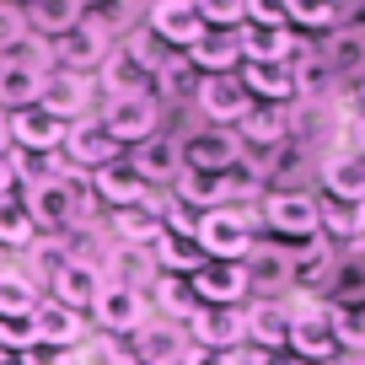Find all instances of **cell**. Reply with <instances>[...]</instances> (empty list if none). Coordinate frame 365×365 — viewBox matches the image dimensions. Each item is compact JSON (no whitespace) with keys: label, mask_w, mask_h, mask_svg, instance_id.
<instances>
[{"label":"cell","mask_w":365,"mask_h":365,"mask_svg":"<svg viewBox=\"0 0 365 365\" xmlns=\"http://www.w3.org/2000/svg\"><path fill=\"white\" fill-rule=\"evenodd\" d=\"M252 226H258V215L242 210V205L205 210V215H199V231H194V247L205 252L210 263H242L252 252Z\"/></svg>","instance_id":"6da1fadb"},{"label":"cell","mask_w":365,"mask_h":365,"mask_svg":"<svg viewBox=\"0 0 365 365\" xmlns=\"http://www.w3.org/2000/svg\"><path fill=\"white\" fill-rule=\"evenodd\" d=\"M33 226H65L81 215V172H27V194H22Z\"/></svg>","instance_id":"7a4b0ae2"},{"label":"cell","mask_w":365,"mask_h":365,"mask_svg":"<svg viewBox=\"0 0 365 365\" xmlns=\"http://www.w3.org/2000/svg\"><path fill=\"white\" fill-rule=\"evenodd\" d=\"M258 226H269L279 242H317L322 237V215H317V199L307 194V188H274L269 199H263V215Z\"/></svg>","instance_id":"3957f363"},{"label":"cell","mask_w":365,"mask_h":365,"mask_svg":"<svg viewBox=\"0 0 365 365\" xmlns=\"http://www.w3.org/2000/svg\"><path fill=\"white\" fill-rule=\"evenodd\" d=\"M285 349L296 354L301 365H328V360H339V339H333L328 307H317V301L290 307V339H285Z\"/></svg>","instance_id":"277c9868"},{"label":"cell","mask_w":365,"mask_h":365,"mask_svg":"<svg viewBox=\"0 0 365 365\" xmlns=\"http://www.w3.org/2000/svg\"><path fill=\"white\" fill-rule=\"evenodd\" d=\"M178 156H182V172H231L237 156H242L237 129L205 124V129H194L188 140H178Z\"/></svg>","instance_id":"5b68a950"},{"label":"cell","mask_w":365,"mask_h":365,"mask_svg":"<svg viewBox=\"0 0 365 365\" xmlns=\"http://www.w3.org/2000/svg\"><path fill=\"white\" fill-rule=\"evenodd\" d=\"M194 97H199V113H205L215 129H237L242 113L252 108V97H247V86L237 81V70H231V76H199Z\"/></svg>","instance_id":"8992f818"},{"label":"cell","mask_w":365,"mask_h":365,"mask_svg":"<svg viewBox=\"0 0 365 365\" xmlns=\"http://www.w3.org/2000/svg\"><path fill=\"white\" fill-rule=\"evenodd\" d=\"M108 48H113V38H108L103 27L91 22V16H81L70 33L54 38V48H48V54L59 59V70H76V76H86V70H97V65L108 59Z\"/></svg>","instance_id":"52a82bcc"},{"label":"cell","mask_w":365,"mask_h":365,"mask_svg":"<svg viewBox=\"0 0 365 365\" xmlns=\"http://www.w3.org/2000/svg\"><path fill=\"white\" fill-rule=\"evenodd\" d=\"M290 108H258L252 103L247 113H242V124H237V145H242V156L247 161H263V156H274V150L290 140Z\"/></svg>","instance_id":"ba28073f"},{"label":"cell","mask_w":365,"mask_h":365,"mask_svg":"<svg viewBox=\"0 0 365 365\" xmlns=\"http://www.w3.org/2000/svg\"><path fill=\"white\" fill-rule=\"evenodd\" d=\"M182 333L194 349H237L247 339V322H242V307H199L182 322Z\"/></svg>","instance_id":"9c48e42d"},{"label":"cell","mask_w":365,"mask_h":365,"mask_svg":"<svg viewBox=\"0 0 365 365\" xmlns=\"http://www.w3.org/2000/svg\"><path fill=\"white\" fill-rule=\"evenodd\" d=\"M91 103V81L76 70H43V86H38V108L59 124H76Z\"/></svg>","instance_id":"30bf717a"},{"label":"cell","mask_w":365,"mask_h":365,"mask_svg":"<svg viewBox=\"0 0 365 365\" xmlns=\"http://www.w3.org/2000/svg\"><path fill=\"white\" fill-rule=\"evenodd\" d=\"M103 129L124 145V140H150L156 135V97L150 91H135V97H108L103 108Z\"/></svg>","instance_id":"8fae6325"},{"label":"cell","mask_w":365,"mask_h":365,"mask_svg":"<svg viewBox=\"0 0 365 365\" xmlns=\"http://www.w3.org/2000/svg\"><path fill=\"white\" fill-rule=\"evenodd\" d=\"M59 150L70 156V167H108V161H118V140L103 129V118H76V124L65 129V140H59Z\"/></svg>","instance_id":"7c38bea8"},{"label":"cell","mask_w":365,"mask_h":365,"mask_svg":"<svg viewBox=\"0 0 365 365\" xmlns=\"http://www.w3.org/2000/svg\"><path fill=\"white\" fill-rule=\"evenodd\" d=\"M188 333L178 328V322H167V317H156V322H140L135 328V365H182L188 360Z\"/></svg>","instance_id":"4fadbf2b"},{"label":"cell","mask_w":365,"mask_h":365,"mask_svg":"<svg viewBox=\"0 0 365 365\" xmlns=\"http://www.w3.org/2000/svg\"><path fill=\"white\" fill-rule=\"evenodd\" d=\"M145 290L135 285H113V279H103V290H97V301H91V317L103 322L108 333H135L140 322H145Z\"/></svg>","instance_id":"5bb4252c"},{"label":"cell","mask_w":365,"mask_h":365,"mask_svg":"<svg viewBox=\"0 0 365 365\" xmlns=\"http://www.w3.org/2000/svg\"><path fill=\"white\" fill-rule=\"evenodd\" d=\"M188 290H194L199 307H237L247 296V274H242V263H210L205 258L188 274Z\"/></svg>","instance_id":"9a60e30c"},{"label":"cell","mask_w":365,"mask_h":365,"mask_svg":"<svg viewBox=\"0 0 365 365\" xmlns=\"http://www.w3.org/2000/svg\"><path fill=\"white\" fill-rule=\"evenodd\" d=\"M242 274H247V296L279 301L290 290V252L285 247H258V242H252V252L242 258Z\"/></svg>","instance_id":"2e32d148"},{"label":"cell","mask_w":365,"mask_h":365,"mask_svg":"<svg viewBox=\"0 0 365 365\" xmlns=\"http://www.w3.org/2000/svg\"><path fill=\"white\" fill-rule=\"evenodd\" d=\"M150 33H156L161 43L188 54V48L205 38V22H199L194 0H150Z\"/></svg>","instance_id":"e0dca14e"},{"label":"cell","mask_w":365,"mask_h":365,"mask_svg":"<svg viewBox=\"0 0 365 365\" xmlns=\"http://www.w3.org/2000/svg\"><path fill=\"white\" fill-rule=\"evenodd\" d=\"M290 86H296V103H328L333 86H339V76H333V65L322 59L317 43H301L296 59H290Z\"/></svg>","instance_id":"ac0fdd59"},{"label":"cell","mask_w":365,"mask_h":365,"mask_svg":"<svg viewBox=\"0 0 365 365\" xmlns=\"http://www.w3.org/2000/svg\"><path fill=\"white\" fill-rule=\"evenodd\" d=\"M237 43H242V65H290L301 48V38L290 27H237Z\"/></svg>","instance_id":"d6986e66"},{"label":"cell","mask_w":365,"mask_h":365,"mask_svg":"<svg viewBox=\"0 0 365 365\" xmlns=\"http://www.w3.org/2000/svg\"><path fill=\"white\" fill-rule=\"evenodd\" d=\"M333 279H339V252H333V242H307L301 252H290V290H307V296H317V290H328Z\"/></svg>","instance_id":"ffe728a7"},{"label":"cell","mask_w":365,"mask_h":365,"mask_svg":"<svg viewBox=\"0 0 365 365\" xmlns=\"http://www.w3.org/2000/svg\"><path fill=\"white\" fill-rule=\"evenodd\" d=\"M6 124H11V145L22 150V156H43V150H59V140H65L70 124H59V118H48L43 108H22V113H6Z\"/></svg>","instance_id":"44dd1931"},{"label":"cell","mask_w":365,"mask_h":365,"mask_svg":"<svg viewBox=\"0 0 365 365\" xmlns=\"http://www.w3.org/2000/svg\"><path fill=\"white\" fill-rule=\"evenodd\" d=\"M48 290H54L48 301H59V307L91 312V301H97V290H103V274H97V263H86V258H76V252H70V263L48 279Z\"/></svg>","instance_id":"7402d4cb"},{"label":"cell","mask_w":365,"mask_h":365,"mask_svg":"<svg viewBox=\"0 0 365 365\" xmlns=\"http://www.w3.org/2000/svg\"><path fill=\"white\" fill-rule=\"evenodd\" d=\"M242 86L258 108H296V86H290V65H242Z\"/></svg>","instance_id":"603a6c76"},{"label":"cell","mask_w":365,"mask_h":365,"mask_svg":"<svg viewBox=\"0 0 365 365\" xmlns=\"http://www.w3.org/2000/svg\"><path fill=\"white\" fill-rule=\"evenodd\" d=\"M27 322H33V339L38 344H54V349H70V344H81V333H86L81 312L59 307V301H38Z\"/></svg>","instance_id":"cb8c5ba5"},{"label":"cell","mask_w":365,"mask_h":365,"mask_svg":"<svg viewBox=\"0 0 365 365\" xmlns=\"http://www.w3.org/2000/svg\"><path fill=\"white\" fill-rule=\"evenodd\" d=\"M129 167H135V178L145 182H172L182 172V156H178V140H167V135H150V140H140L135 145V161H129Z\"/></svg>","instance_id":"d4e9b609"},{"label":"cell","mask_w":365,"mask_h":365,"mask_svg":"<svg viewBox=\"0 0 365 365\" xmlns=\"http://www.w3.org/2000/svg\"><path fill=\"white\" fill-rule=\"evenodd\" d=\"M322 242H365V199H317Z\"/></svg>","instance_id":"484cf974"},{"label":"cell","mask_w":365,"mask_h":365,"mask_svg":"<svg viewBox=\"0 0 365 365\" xmlns=\"http://www.w3.org/2000/svg\"><path fill=\"white\" fill-rule=\"evenodd\" d=\"M242 322H247V339L258 349H285V339H290V307L285 301H252L242 312Z\"/></svg>","instance_id":"4316f807"},{"label":"cell","mask_w":365,"mask_h":365,"mask_svg":"<svg viewBox=\"0 0 365 365\" xmlns=\"http://www.w3.org/2000/svg\"><path fill=\"white\" fill-rule=\"evenodd\" d=\"M172 194H178L182 210H194V215L220 210L226 205V172H178V178H172Z\"/></svg>","instance_id":"83f0119b"},{"label":"cell","mask_w":365,"mask_h":365,"mask_svg":"<svg viewBox=\"0 0 365 365\" xmlns=\"http://www.w3.org/2000/svg\"><path fill=\"white\" fill-rule=\"evenodd\" d=\"M322 199H365V156L333 150L322 161Z\"/></svg>","instance_id":"f1b7e54d"},{"label":"cell","mask_w":365,"mask_h":365,"mask_svg":"<svg viewBox=\"0 0 365 365\" xmlns=\"http://www.w3.org/2000/svg\"><path fill=\"white\" fill-rule=\"evenodd\" d=\"M188 65L205 70V76H231V70L242 65V43H237V33H215V27H205V38L188 48Z\"/></svg>","instance_id":"f546056e"},{"label":"cell","mask_w":365,"mask_h":365,"mask_svg":"<svg viewBox=\"0 0 365 365\" xmlns=\"http://www.w3.org/2000/svg\"><path fill=\"white\" fill-rule=\"evenodd\" d=\"M97 76H103V91L108 97H135V91H150V70H140L135 59H129V48H108V59L97 65Z\"/></svg>","instance_id":"4dcf8cb0"},{"label":"cell","mask_w":365,"mask_h":365,"mask_svg":"<svg viewBox=\"0 0 365 365\" xmlns=\"http://www.w3.org/2000/svg\"><path fill=\"white\" fill-rule=\"evenodd\" d=\"M91 188H97V199H108L113 210H129V205H140V199H145V182L135 178V167H129V161H108V167H97Z\"/></svg>","instance_id":"1f68e13d"},{"label":"cell","mask_w":365,"mask_h":365,"mask_svg":"<svg viewBox=\"0 0 365 365\" xmlns=\"http://www.w3.org/2000/svg\"><path fill=\"white\" fill-rule=\"evenodd\" d=\"M38 86H43V70L33 65H0V113H22L38 103Z\"/></svg>","instance_id":"d6a6232c"},{"label":"cell","mask_w":365,"mask_h":365,"mask_svg":"<svg viewBox=\"0 0 365 365\" xmlns=\"http://www.w3.org/2000/svg\"><path fill=\"white\" fill-rule=\"evenodd\" d=\"M113 237H118V247H140V252H150V247L161 242V220L150 215V210H140V205L113 210Z\"/></svg>","instance_id":"836d02e7"},{"label":"cell","mask_w":365,"mask_h":365,"mask_svg":"<svg viewBox=\"0 0 365 365\" xmlns=\"http://www.w3.org/2000/svg\"><path fill=\"white\" fill-rule=\"evenodd\" d=\"M150 296H156V307L167 312V322H178V328L199 312V301H194V290H188L182 274H156V279H150Z\"/></svg>","instance_id":"e575fe53"},{"label":"cell","mask_w":365,"mask_h":365,"mask_svg":"<svg viewBox=\"0 0 365 365\" xmlns=\"http://www.w3.org/2000/svg\"><path fill=\"white\" fill-rule=\"evenodd\" d=\"M81 16H86V11H81L76 0H27V22H33V33H38V38H59V33H70Z\"/></svg>","instance_id":"d590c367"},{"label":"cell","mask_w":365,"mask_h":365,"mask_svg":"<svg viewBox=\"0 0 365 365\" xmlns=\"http://www.w3.org/2000/svg\"><path fill=\"white\" fill-rule=\"evenodd\" d=\"M70 263V242L65 237H33L27 242V279H54L59 269Z\"/></svg>","instance_id":"8d00e7d4"},{"label":"cell","mask_w":365,"mask_h":365,"mask_svg":"<svg viewBox=\"0 0 365 365\" xmlns=\"http://www.w3.org/2000/svg\"><path fill=\"white\" fill-rule=\"evenodd\" d=\"M38 237L33 215H27L22 194H0V247H27Z\"/></svg>","instance_id":"74e56055"},{"label":"cell","mask_w":365,"mask_h":365,"mask_svg":"<svg viewBox=\"0 0 365 365\" xmlns=\"http://www.w3.org/2000/svg\"><path fill=\"white\" fill-rule=\"evenodd\" d=\"M150 258L161 263V274H182V279H188V274L205 263V252H199L188 237H167V231H161V242L150 247Z\"/></svg>","instance_id":"f35d334b"},{"label":"cell","mask_w":365,"mask_h":365,"mask_svg":"<svg viewBox=\"0 0 365 365\" xmlns=\"http://www.w3.org/2000/svg\"><path fill=\"white\" fill-rule=\"evenodd\" d=\"M38 290L22 269H0V317H33Z\"/></svg>","instance_id":"ab89813d"},{"label":"cell","mask_w":365,"mask_h":365,"mask_svg":"<svg viewBox=\"0 0 365 365\" xmlns=\"http://www.w3.org/2000/svg\"><path fill=\"white\" fill-rule=\"evenodd\" d=\"M328 322H333L339 349H365V301H339V307H328Z\"/></svg>","instance_id":"60d3db41"},{"label":"cell","mask_w":365,"mask_h":365,"mask_svg":"<svg viewBox=\"0 0 365 365\" xmlns=\"http://www.w3.org/2000/svg\"><path fill=\"white\" fill-rule=\"evenodd\" d=\"M150 86H156L161 97H188V91H199V70L188 65V54L161 59V65H156V76H150Z\"/></svg>","instance_id":"b9f144b4"},{"label":"cell","mask_w":365,"mask_h":365,"mask_svg":"<svg viewBox=\"0 0 365 365\" xmlns=\"http://www.w3.org/2000/svg\"><path fill=\"white\" fill-rule=\"evenodd\" d=\"M48 59H54V54H48V43H43L38 33H27V27H22L16 38H6V43H0V65H33V70H48Z\"/></svg>","instance_id":"7bdbcfd3"},{"label":"cell","mask_w":365,"mask_h":365,"mask_svg":"<svg viewBox=\"0 0 365 365\" xmlns=\"http://www.w3.org/2000/svg\"><path fill=\"white\" fill-rule=\"evenodd\" d=\"M194 11H199V22L215 27V33H237V27L247 22L242 0H194Z\"/></svg>","instance_id":"ee69618b"},{"label":"cell","mask_w":365,"mask_h":365,"mask_svg":"<svg viewBox=\"0 0 365 365\" xmlns=\"http://www.w3.org/2000/svg\"><path fill=\"white\" fill-rule=\"evenodd\" d=\"M285 27H339V11H333L328 0H290L285 6Z\"/></svg>","instance_id":"f6af8a7d"},{"label":"cell","mask_w":365,"mask_h":365,"mask_svg":"<svg viewBox=\"0 0 365 365\" xmlns=\"http://www.w3.org/2000/svg\"><path fill=\"white\" fill-rule=\"evenodd\" d=\"M33 322L27 317H0V354H27L33 349Z\"/></svg>","instance_id":"bcb514c9"},{"label":"cell","mask_w":365,"mask_h":365,"mask_svg":"<svg viewBox=\"0 0 365 365\" xmlns=\"http://www.w3.org/2000/svg\"><path fill=\"white\" fill-rule=\"evenodd\" d=\"M285 6L290 0H242L247 27H285Z\"/></svg>","instance_id":"7dc6e473"},{"label":"cell","mask_w":365,"mask_h":365,"mask_svg":"<svg viewBox=\"0 0 365 365\" xmlns=\"http://www.w3.org/2000/svg\"><path fill=\"white\" fill-rule=\"evenodd\" d=\"M22 365H70L76 360V349H54V344H33L27 354H16Z\"/></svg>","instance_id":"c3c4849f"},{"label":"cell","mask_w":365,"mask_h":365,"mask_svg":"<svg viewBox=\"0 0 365 365\" xmlns=\"http://www.w3.org/2000/svg\"><path fill=\"white\" fill-rule=\"evenodd\" d=\"M182 365H242V354L237 349H188Z\"/></svg>","instance_id":"681fc988"},{"label":"cell","mask_w":365,"mask_h":365,"mask_svg":"<svg viewBox=\"0 0 365 365\" xmlns=\"http://www.w3.org/2000/svg\"><path fill=\"white\" fill-rule=\"evenodd\" d=\"M16 178H27V156H0V194H11Z\"/></svg>","instance_id":"f907efd6"},{"label":"cell","mask_w":365,"mask_h":365,"mask_svg":"<svg viewBox=\"0 0 365 365\" xmlns=\"http://www.w3.org/2000/svg\"><path fill=\"white\" fill-rule=\"evenodd\" d=\"M16 33H22V11L0 0V43H6V38H16Z\"/></svg>","instance_id":"816d5d0a"},{"label":"cell","mask_w":365,"mask_h":365,"mask_svg":"<svg viewBox=\"0 0 365 365\" xmlns=\"http://www.w3.org/2000/svg\"><path fill=\"white\" fill-rule=\"evenodd\" d=\"M0 156H11V124H6V113H0Z\"/></svg>","instance_id":"f5cc1de1"},{"label":"cell","mask_w":365,"mask_h":365,"mask_svg":"<svg viewBox=\"0 0 365 365\" xmlns=\"http://www.w3.org/2000/svg\"><path fill=\"white\" fill-rule=\"evenodd\" d=\"M328 6H333V11H344V6H354V0H328Z\"/></svg>","instance_id":"db71d44e"},{"label":"cell","mask_w":365,"mask_h":365,"mask_svg":"<svg viewBox=\"0 0 365 365\" xmlns=\"http://www.w3.org/2000/svg\"><path fill=\"white\" fill-rule=\"evenodd\" d=\"M0 365H22V360H16V354H0Z\"/></svg>","instance_id":"11a10c76"},{"label":"cell","mask_w":365,"mask_h":365,"mask_svg":"<svg viewBox=\"0 0 365 365\" xmlns=\"http://www.w3.org/2000/svg\"><path fill=\"white\" fill-rule=\"evenodd\" d=\"M76 6H81V11H86V6H97V0H76Z\"/></svg>","instance_id":"9f6ffc18"},{"label":"cell","mask_w":365,"mask_h":365,"mask_svg":"<svg viewBox=\"0 0 365 365\" xmlns=\"http://www.w3.org/2000/svg\"><path fill=\"white\" fill-rule=\"evenodd\" d=\"M242 365H263V360H242Z\"/></svg>","instance_id":"6f0895ef"},{"label":"cell","mask_w":365,"mask_h":365,"mask_svg":"<svg viewBox=\"0 0 365 365\" xmlns=\"http://www.w3.org/2000/svg\"><path fill=\"white\" fill-rule=\"evenodd\" d=\"M328 365H339V360H328Z\"/></svg>","instance_id":"680465c9"}]
</instances>
